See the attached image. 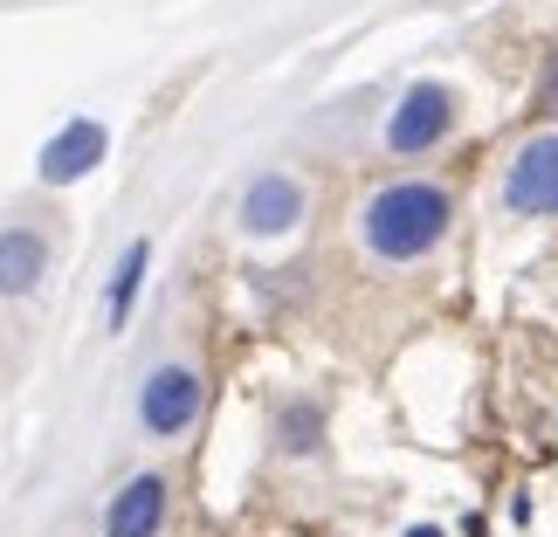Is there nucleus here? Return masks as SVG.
Wrapping results in <instances>:
<instances>
[{"mask_svg": "<svg viewBox=\"0 0 558 537\" xmlns=\"http://www.w3.org/2000/svg\"><path fill=\"white\" fill-rule=\"evenodd\" d=\"M448 228H456V186H441L427 173L386 180L359 200V248H366L379 269L427 263V255L448 242Z\"/></svg>", "mask_w": 558, "mask_h": 537, "instance_id": "f257e3e1", "label": "nucleus"}, {"mask_svg": "<svg viewBox=\"0 0 558 537\" xmlns=\"http://www.w3.org/2000/svg\"><path fill=\"white\" fill-rule=\"evenodd\" d=\"M456 124H462L456 83L421 76V83H407V90H400L393 118H386V152H393V159H427L448 132H456Z\"/></svg>", "mask_w": 558, "mask_h": 537, "instance_id": "f03ea898", "label": "nucleus"}, {"mask_svg": "<svg viewBox=\"0 0 558 537\" xmlns=\"http://www.w3.org/2000/svg\"><path fill=\"white\" fill-rule=\"evenodd\" d=\"M497 193H504V207L518 213V221H558V124L531 132L518 152H510Z\"/></svg>", "mask_w": 558, "mask_h": 537, "instance_id": "7ed1b4c3", "label": "nucleus"}, {"mask_svg": "<svg viewBox=\"0 0 558 537\" xmlns=\"http://www.w3.org/2000/svg\"><path fill=\"white\" fill-rule=\"evenodd\" d=\"M201 406H207V379L193 373V365H153L138 386V427H145V441H180L193 420H201Z\"/></svg>", "mask_w": 558, "mask_h": 537, "instance_id": "20e7f679", "label": "nucleus"}, {"mask_svg": "<svg viewBox=\"0 0 558 537\" xmlns=\"http://www.w3.org/2000/svg\"><path fill=\"white\" fill-rule=\"evenodd\" d=\"M304 213H311V186L296 173H255L242 186L234 221H242V234H255V242H283V234L304 228Z\"/></svg>", "mask_w": 558, "mask_h": 537, "instance_id": "39448f33", "label": "nucleus"}, {"mask_svg": "<svg viewBox=\"0 0 558 537\" xmlns=\"http://www.w3.org/2000/svg\"><path fill=\"white\" fill-rule=\"evenodd\" d=\"M104 152H111V132H104L97 118H70L49 145H41L35 173H41V186H76V180H90L104 166Z\"/></svg>", "mask_w": 558, "mask_h": 537, "instance_id": "423d86ee", "label": "nucleus"}, {"mask_svg": "<svg viewBox=\"0 0 558 537\" xmlns=\"http://www.w3.org/2000/svg\"><path fill=\"white\" fill-rule=\"evenodd\" d=\"M166 510H173V483L159 468H145L104 503V537H159L166 530Z\"/></svg>", "mask_w": 558, "mask_h": 537, "instance_id": "0eeeda50", "label": "nucleus"}, {"mask_svg": "<svg viewBox=\"0 0 558 537\" xmlns=\"http://www.w3.org/2000/svg\"><path fill=\"white\" fill-rule=\"evenodd\" d=\"M49 263H56V248H49V234H41V228H28V221L0 228V296H8V304L35 296L41 276H49Z\"/></svg>", "mask_w": 558, "mask_h": 537, "instance_id": "6e6552de", "label": "nucleus"}, {"mask_svg": "<svg viewBox=\"0 0 558 537\" xmlns=\"http://www.w3.org/2000/svg\"><path fill=\"white\" fill-rule=\"evenodd\" d=\"M145 269H153V242H138L118 255V276H111V290H104V317H111V331L124 325V317H132V304H138V283H145Z\"/></svg>", "mask_w": 558, "mask_h": 537, "instance_id": "1a4fd4ad", "label": "nucleus"}, {"mask_svg": "<svg viewBox=\"0 0 558 537\" xmlns=\"http://www.w3.org/2000/svg\"><path fill=\"white\" fill-rule=\"evenodd\" d=\"M283 448H296V455H304V448H317V414H304V406H296V414L283 420Z\"/></svg>", "mask_w": 558, "mask_h": 537, "instance_id": "9d476101", "label": "nucleus"}, {"mask_svg": "<svg viewBox=\"0 0 558 537\" xmlns=\"http://www.w3.org/2000/svg\"><path fill=\"white\" fill-rule=\"evenodd\" d=\"M545 103H558V56H551V70H545Z\"/></svg>", "mask_w": 558, "mask_h": 537, "instance_id": "9b49d317", "label": "nucleus"}, {"mask_svg": "<svg viewBox=\"0 0 558 537\" xmlns=\"http://www.w3.org/2000/svg\"><path fill=\"white\" fill-rule=\"evenodd\" d=\"M407 537H448V530H435V524H414V530H407Z\"/></svg>", "mask_w": 558, "mask_h": 537, "instance_id": "f8f14e48", "label": "nucleus"}]
</instances>
